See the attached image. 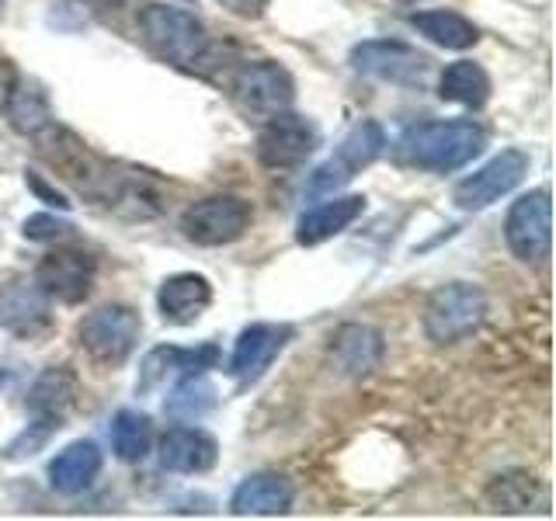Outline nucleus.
I'll return each mask as SVG.
<instances>
[{
    "instance_id": "obj_8",
    "label": "nucleus",
    "mask_w": 556,
    "mask_h": 521,
    "mask_svg": "<svg viewBox=\"0 0 556 521\" xmlns=\"http://www.w3.org/2000/svg\"><path fill=\"white\" fill-rule=\"evenodd\" d=\"M529 164L532 161L526 150H501L480 170H473L469 178H463L452 188V202H456L463 213H480V208L494 205L497 199L511 195V191L526 181Z\"/></svg>"
},
{
    "instance_id": "obj_7",
    "label": "nucleus",
    "mask_w": 556,
    "mask_h": 521,
    "mask_svg": "<svg viewBox=\"0 0 556 521\" xmlns=\"http://www.w3.org/2000/svg\"><path fill=\"white\" fill-rule=\"evenodd\" d=\"M251 219V202L237 195H208L181 213V233L199 247H226L248 233Z\"/></svg>"
},
{
    "instance_id": "obj_4",
    "label": "nucleus",
    "mask_w": 556,
    "mask_h": 521,
    "mask_svg": "<svg viewBox=\"0 0 556 521\" xmlns=\"http://www.w3.org/2000/svg\"><path fill=\"white\" fill-rule=\"evenodd\" d=\"M486 320V295L469 282H448L425 303V334L434 344H459Z\"/></svg>"
},
{
    "instance_id": "obj_18",
    "label": "nucleus",
    "mask_w": 556,
    "mask_h": 521,
    "mask_svg": "<svg viewBox=\"0 0 556 521\" xmlns=\"http://www.w3.org/2000/svg\"><path fill=\"white\" fill-rule=\"evenodd\" d=\"M74 399H77V376L60 365V369H46L31 382L25 407L31 414L35 428L56 431L63 424V417L70 414V407H74Z\"/></svg>"
},
{
    "instance_id": "obj_5",
    "label": "nucleus",
    "mask_w": 556,
    "mask_h": 521,
    "mask_svg": "<svg viewBox=\"0 0 556 521\" xmlns=\"http://www.w3.org/2000/svg\"><path fill=\"white\" fill-rule=\"evenodd\" d=\"M233 104L240 109L243 118L265 122L278 112L292 109L295 101V84L289 77L286 66H278L275 60H257L243 63L240 74L233 77Z\"/></svg>"
},
{
    "instance_id": "obj_12",
    "label": "nucleus",
    "mask_w": 556,
    "mask_h": 521,
    "mask_svg": "<svg viewBox=\"0 0 556 521\" xmlns=\"http://www.w3.org/2000/svg\"><path fill=\"white\" fill-rule=\"evenodd\" d=\"M35 285H39L52 303L77 306L84 303L94 289V257L77 247H60L49 251L39 268H35Z\"/></svg>"
},
{
    "instance_id": "obj_20",
    "label": "nucleus",
    "mask_w": 556,
    "mask_h": 521,
    "mask_svg": "<svg viewBox=\"0 0 556 521\" xmlns=\"http://www.w3.org/2000/svg\"><path fill=\"white\" fill-rule=\"evenodd\" d=\"M295 504V486L278 476V473H254L243 480L233 497H230V511L233 514H289Z\"/></svg>"
},
{
    "instance_id": "obj_1",
    "label": "nucleus",
    "mask_w": 556,
    "mask_h": 521,
    "mask_svg": "<svg viewBox=\"0 0 556 521\" xmlns=\"http://www.w3.org/2000/svg\"><path fill=\"white\" fill-rule=\"evenodd\" d=\"M486 147V136L477 122H421L396 139V161L414 170L452 174L466 167Z\"/></svg>"
},
{
    "instance_id": "obj_22",
    "label": "nucleus",
    "mask_w": 556,
    "mask_h": 521,
    "mask_svg": "<svg viewBox=\"0 0 556 521\" xmlns=\"http://www.w3.org/2000/svg\"><path fill=\"white\" fill-rule=\"evenodd\" d=\"M362 213H365V199L362 195H344V199L330 195L327 202H320L317 208H309V213L295 223V243H303V247H317V243L344 233Z\"/></svg>"
},
{
    "instance_id": "obj_27",
    "label": "nucleus",
    "mask_w": 556,
    "mask_h": 521,
    "mask_svg": "<svg viewBox=\"0 0 556 521\" xmlns=\"http://www.w3.org/2000/svg\"><path fill=\"white\" fill-rule=\"evenodd\" d=\"M216 404H219L216 386L205 379V372H191L178 379V386L170 390L164 410L170 417H178V421H199V417H205Z\"/></svg>"
},
{
    "instance_id": "obj_16",
    "label": "nucleus",
    "mask_w": 556,
    "mask_h": 521,
    "mask_svg": "<svg viewBox=\"0 0 556 521\" xmlns=\"http://www.w3.org/2000/svg\"><path fill=\"white\" fill-rule=\"evenodd\" d=\"M208 306H213V285H208L205 275H195V271L164 278L161 292H156L161 320L170 327H191Z\"/></svg>"
},
{
    "instance_id": "obj_19",
    "label": "nucleus",
    "mask_w": 556,
    "mask_h": 521,
    "mask_svg": "<svg viewBox=\"0 0 556 521\" xmlns=\"http://www.w3.org/2000/svg\"><path fill=\"white\" fill-rule=\"evenodd\" d=\"M382 361V334L365 323H344L330 338V365L344 379H365Z\"/></svg>"
},
{
    "instance_id": "obj_28",
    "label": "nucleus",
    "mask_w": 556,
    "mask_h": 521,
    "mask_svg": "<svg viewBox=\"0 0 556 521\" xmlns=\"http://www.w3.org/2000/svg\"><path fill=\"white\" fill-rule=\"evenodd\" d=\"M539 494V486L532 476L526 473H508V476H497L491 486H486V500H491L494 511L504 514H521L532 508V500Z\"/></svg>"
},
{
    "instance_id": "obj_23",
    "label": "nucleus",
    "mask_w": 556,
    "mask_h": 521,
    "mask_svg": "<svg viewBox=\"0 0 556 521\" xmlns=\"http://www.w3.org/2000/svg\"><path fill=\"white\" fill-rule=\"evenodd\" d=\"M407 25L417 28L428 42L442 46V49L463 52L480 42L477 25L469 22V17H463L459 11H414V14H407Z\"/></svg>"
},
{
    "instance_id": "obj_25",
    "label": "nucleus",
    "mask_w": 556,
    "mask_h": 521,
    "mask_svg": "<svg viewBox=\"0 0 556 521\" xmlns=\"http://www.w3.org/2000/svg\"><path fill=\"white\" fill-rule=\"evenodd\" d=\"M8 118L25 136H42L46 129H52V109L42 87L35 80H17L8 94Z\"/></svg>"
},
{
    "instance_id": "obj_21",
    "label": "nucleus",
    "mask_w": 556,
    "mask_h": 521,
    "mask_svg": "<svg viewBox=\"0 0 556 521\" xmlns=\"http://www.w3.org/2000/svg\"><path fill=\"white\" fill-rule=\"evenodd\" d=\"M101 448L91 439L70 442L63 452H56V459L49 462V486L56 494H80L94 483V476L101 473Z\"/></svg>"
},
{
    "instance_id": "obj_26",
    "label": "nucleus",
    "mask_w": 556,
    "mask_h": 521,
    "mask_svg": "<svg viewBox=\"0 0 556 521\" xmlns=\"http://www.w3.org/2000/svg\"><path fill=\"white\" fill-rule=\"evenodd\" d=\"M109 434H112V452H115L122 462H143L150 445H153V424H150V417L143 410H132V407H122L112 417Z\"/></svg>"
},
{
    "instance_id": "obj_13",
    "label": "nucleus",
    "mask_w": 556,
    "mask_h": 521,
    "mask_svg": "<svg viewBox=\"0 0 556 521\" xmlns=\"http://www.w3.org/2000/svg\"><path fill=\"white\" fill-rule=\"evenodd\" d=\"M292 341V327L289 323H251L240 330V338L233 344L230 355V376L248 386L257 382L271 369V361L286 352V344Z\"/></svg>"
},
{
    "instance_id": "obj_30",
    "label": "nucleus",
    "mask_w": 556,
    "mask_h": 521,
    "mask_svg": "<svg viewBox=\"0 0 556 521\" xmlns=\"http://www.w3.org/2000/svg\"><path fill=\"white\" fill-rule=\"evenodd\" d=\"M25 185L35 191V195H39L46 205H56V208H63V213H66V208L70 205H74V202H66V195H60V191L56 188H49L42 178H39V174H35V170H25Z\"/></svg>"
},
{
    "instance_id": "obj_11",
    "label": "nucleus",
    "mask_w": 556,
    "mask_h": 521,
    "mask_svg": "<svg viewBox=\"0 0 556 521\" xmlns=\"http://www.w3.org/2000/svg\"><path fill=\"white\" fill-rule=\"evenodd\" d=\"M553 226H549V191L535 188L529 195H521L511 208L508 219H504V240L518 260L526 265H539V260L549 257V243H553Z\"/></svg>"
},
{
    "instance_id": "obj_10",
    "label": "nucleus",
    "mask_w": 556,
    "mask_h": 521,
    "mask_svg": "<svg viewBox=\"0 0 556 521\" xmlns=\"http://www.w3.org/2000/svg\"><path fill=\"white\" fill-rule=\"evenodd\" d=\"M348 60H352L355 74L382 80V84H396V87H417V84H425V74H428V60L421 52L396 39L358 42Z\"/></svg>"
},
{
    "instance_id": "obj_3",
    "label": "nucleus",
    "mask_w": 556,
    "mask_h": 521,
    "mask_svg": "<svg viewBox=\"0 0 556 521\" xmlns=\"http://www.w3.org/2000/svg\"><path fill=\"white\" fill-rule=\"evenodd\" d=\"M382 150H387V132H382L379 122H372V118L358 122V126H352V132L338 143L334 156H327V161L309 174L306 195L309 199L334 195V191H341L355 174L372 167L382 156Z\"/></svg>"
},
{
    "instance_id": "obj_24",
    "label": "nucleus",
    "mask_w": 556,
    "mask_h": 521,
    "mask_svg": "<svg viewBox=\"0 0 556 521\" xmlns=\"http://www.w3.org/2000/svg\"><path fill=\"white\" fill-rule=\"evenodd\" d=\"M439 98L463 104V109H483L486 98H491V77L486 69L473 60H459L445 66V74L439 80Z\"/></svg>"
},
{
    "instance_id": "obj_6",
    "label": "nucleus",
    "mask_w": 556,
    "mask_h": 521,
    "mask_svg": "<svg viewBox=\"0 0 556 521\" xmlns=\"http://www.w3.org/2000/svg\"><path fill=\"white\" fill-rule=\"evenodd\" d=\"M143 334V323H139V313L129 306H101L94 313H87L77 327V341L87 355L101 365H122L132 347Z\"/></svg>"
},
{
    "instance_id": "obj_17",
    "label": "nucleus",
    "mask_w": 556,
    "mask_h": 521,
    "mask_svg": "<svg viewBox=\"0 0 556 521\" xmlns=\"http://www.w3.org/2000/svg\"><path fill=\"white\" fill-rule=\"evenodd\" d=\"M219 459V445L208 431L202 428H188L178 424L170 428L161 439V466L170 473H185V476H199L208 473Z\"/></svg>"
},
{
    "instance_id": "obj_2",
    "label": "nucleus",
    "mask_w": 556,
    "mask_h": 521,
    "mask_svg": "<svg viewBox=\"0 0 556 521\" xmlns=\"http://www.w3.org/2000/svg\"><path fill=\"white\" fill-rule=\"evenodd\" d=\"M143 42L170 66H195L208 49V31L195 14L174 4H150L139 14Z\"/></svg>"
},
{
    "instance_id": "obj_9",
    "label": "nucleus",
    "mask_w": 556,
    "mask_h": 521,
    "mask_svg": "<svg viewBox=\"0 0 556 521\" xmlns=\"http://www.w3.org/2000/svg\"><path fill=\"white\" fill-rule=\"evenodd\" d=\"M317 126L295 112H278L265 118L257 132V161L271 170H292L303 167L306 156L317 150Z\"/></svg>"
},
{
    "instance_id": "obj_29",
    "label": "nucleus",
    "mask_w": 556,
    "mask_h": 521,
    "mask_svg": "<svg viewBox=\"0 0 556 521\" xmlns=\"http://www.w3.org/2000/svg\"><path fill=\"white\" fill-rule=\"evenodd\" d=\"M70 230H74V226H70L66 219H60V216H52V213H35V216H28L25 226H22L25 240H35V243L60 240V237H66Z\"/></svg>"
},
{
    "instance_id": "obj_14",
    "label": "nucleus",
    "mask_w": 556,
    "mask_h": 521,
    "mask_svg": "<svg viewBox=\"0 0 556 521\" xmlns=\"http://www.w3.org/2000/svg\"><path fill=\"white\" fill-rule=\"evenodd\" d=\"M49 295L35 285V278H11L0 289V327L14 338H42L52 327V309Z\"/></svg>"
},
{
    "instance_id": "obj_15",
    "label": "nucleus",
    "mask_w": 556,
    "mask_h": 521,
    "mask_svg": "<svg viewBox=\"0 0 556 521\" xmlns=\"http://www.w3.org/2000/svg\"><path fill=\"white\" fill-rule=\"evenodd\" d=\"M219 361V347L216 344H202V347H153L143 358V369L136 379V393H150L156 386H164L167 379H181L191 372H205Z\"/></svg>"
}]
</instances>
